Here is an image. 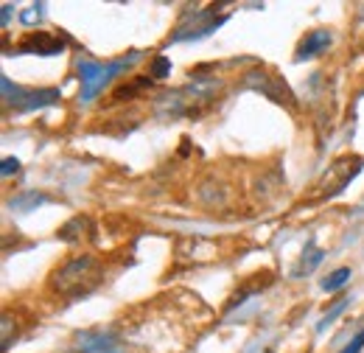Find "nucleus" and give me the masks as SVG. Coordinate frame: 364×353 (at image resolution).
<instances>
[{
	"label": "nucleus",
	"mask_w": 364,
	"mask_h": 353,
	"mask_svg": "<svg viewBox=\"0 0 364 353\" xmlns=\"http://www.w3.org/2000/svg\"><path fill=\"white\" fill-rule=\"evenodd\" d=\"M348 280H350V269H348V266H342V269L331 272V275L322 280V289H325V292H339Z\"/></svg>",
	"instance_id": "nucleus-11"
},
{
	"label": "nucleus",
	"mask_w": 364,
	"mask_h": 353,
	"mask_svg": "<svg viewBox=\"0 0 364 353\" xmlns=\"http://www.w3.org/2000/svg\"><path fill=\"white\" fill-rule=\"evenodd\" d=\"M345 306H348V300H339V303H336L333 309H331L328 314H325V317H322V320H319L317 331H325V328H328V325H331V322H333V320H336V317H339V314L345 311Z\"/></svg>",
	"instance_id": "nucleus-14"
},
{
	"label": "nucleus",
	"mask_w": 364,
	"mask_h": 353,
	"mask_svg": "<svg viewBox=\"0 0 364 353\" xmlns=\"http://www.w3.org/2000/svg\"><path fill=\"white\" fill-rule=\"evenodd\" d=\"M322 261H325V253L319 250L314 241H309L306 250H303V255H300V264L294 266V278H306V275H311Z\"/></svg>",
	"instance_id": "nucleus-9"
},
{
	"label": "nucleus",
	"mask_w": 364,
	"mask_h": 353,
	"mask_svg": "<svg viewBox=\"0 0 364 353\" xmlns=\"http://www.w3.org/2000/svg\"><path fill=\"white\" fill-rule=\"evenodd\" d=\"M90 227L92 224L87 216H73L65 227H59V238H65V241H82V236H85Z\"/></svg>",
	"instance_id": "nucleus-10"
},
{
	"label": "nucleus",
	"mask_w": 364,
	"mask_h": 353,
	"mask_svg": "<svg viewBox=\"0 0 364 353\" xmlns=\"http://www.w3.org/2000/svg\"><path fill=\"white\" fill-rule=\"evenodd\" d=\"M362 169H364V157L345 154V157L333 160L331 169L322 176V182L317 185V199H333V196H339L348 188V182H353Z\"/></svg>",
	"instance_id": "nucleus-3"
},
{
	"label": "nucleus",
	"mask_w": 364,
	"mask_h": 353,
	"mask_svg": "<svg viewBox=\"0 0 364 353\" xmlns=\"http://www.w3.org/2000/svg\"><path fill=\"white\" fill-rule=\"evenodd\" d=\"M331 43H333V34H331L328 28H317V31H311V34H306V37L300 40L294 59H297V62L311 59V56H317V53H322V51H328Z\"/></svg>",
	"instance_id": "nucleus-7"
},
{
	"label": "nucleus",
	"mask_w": 364,
	"mask_h": 353,
	"mask_svg": "<svg viewBox=\"0 0 364 353\" xmlns=\"http://www.w3.org/2000/svg\"><path fill=\"white\" fill-rule=\"evenodd\" d=\"M135 56L137 53H132L129 59H127V56H124V59H115V62H90V59H82V62H79V76H82V101L95 98L109 79H115L121 70H127V68L135 62Z\"/></svg>",
	"instance_id": "nucleus-2"
},
{
	"label": "nucleus",
	"mask_w": 364,
	"mask_h": 353,
	"mask_svg": "<svg viewBox=\"0 0 364 353\" xmlns=\"http://www.w3.org/2000/svg\"><path fill=\"white\" fill-rule=\"evenodd\" d=\"M62 98V93L53 88L48 90H23V88H11L9 79H3V101L20 112H28V110H43L50 107Z\"/></svg>",
	"instance_id": "nucleus-4"
},
{
	"label": "nucleus",
	"mask_w": 364,
	"mask_h": 353,
	"mask_svg": "<svg viewBox=\"0 0 364 353\" xmlns=\"http://www.w3.org/2000/svg\"><path fill=\"white\" fill-rule=\"evenodd\" d=\"M362 348H364V331H359V334L350 339V345H348L342 353H362Z\"/></svg>",
	"instance_id": "nucleus-16"
},
{
	"label": "nucleus",
	"mask_w": 364,
	"mask_h": 353,
	"mask_svg": "<svg viewBox=\"0 0 364 353\" xmlns=\"http://www.w3.org/2000/svg\"><path fill=\"white\" fill-rule=\"evenodd\" d=\"M20 51H23V53L53 56V53H62V51H65V40H59V37H53V34H46V31H34V34H28V37L20 43Z\"/></svg>",
	"instance_id": "nucleus-6"
},
{
	"label": "nucleus",
	"mask_w": 364,
	"mask_h": 353,
	"mask_svg": "<svg viewBox=\"0 0 364 353\" xmlns=\"http://www.w3.org/2000/svg\"><path fill=\"white\" fill-rule=\"evenodd\" d=\"M171 73V59H166V56H157L154 62H151V70H149V76L151 79H166Z\"/></svg>",
	"instance_id": "nucleus-13"
},
{
	"label": "nucleus",
	"mask_w": 364,
	"mask_h": 353,
	"mask_svg": "<svg viewBox=\"0 0 364 353\" xmlns=\"http://www.w3.org/2000/svg\"><path fill=\"white\" fill-rule=\"evenodd\" d=\"M43 11H46V6H43V3H34V6H28V9L20 14V23H23V26H40L43 17H46Z\"/></svg>",
	"instance_id": "nucleus-12"
},
{
	"label": "nucleus",
	"mask_w": 364,
	"mask_h": 353,
	"mask_svg": "<svg viewBox=\"0 0 364 353\" xmlns=\"http://www.w3.org/2000/svg\"><path fill=\"white\" fill-rule=\"evenodd\" d=\"M0 172H3V176H11L20 172V160L17 157H6L3 163H0Z\"/></svg>",
	"instance_id": "nucleus-15"
},
{
	"label": "nucleus",
	"mask_w": 364,
	"mask_h": 353,
	"mask_svg": "<svg viewBox=\"0 0 364 353\" xmlns=\"http://www.w3.org/2000/svg\"><path fill=\"white\" fill-rule=\"evenodd\" d=\"M101 283H104V266L92 255L70 258L62 266H56L53 275L48 278V289L62 300H82L92 295Z\"/></svg>",
	"instance_id": "nucleus-1"
},
{
	"label": "nucleus",
	"mask_w": 364,
	"mask_h": 353,
	"mask_svg": "<svg viewBox=\"0 0 364 353\" xmlns=\"http://www.w3.org/2000/svg\"><path fill=\"white\" fill-rule=\"evenodd\" d=\"M79 348L82 353H121L109 334H79Z\"/></svg>",
	"instance_id": "nucleus-8"
},
{
	"label": "nucleus",
	"mask_w": 364,
	"mask_h": 353,
	"mask_svg": "<svg viewBox=\"0 0 364 353\" xmlns=\"http://www.w3.org/2000/svg\"><path fill=\"white\" fill-rule=\"evenodd\" d=\"M225 20H228V14H225V17H216V14H210V11H193V14H185L171 40H199V37H208V34L216 31Z\"/></svg>",
	"instance_id": "nucleus-5"
},
{
	"label": "nucleus",
	"mask_w": 364,
	"mask_h": 353,
	"mask_svg": "<svg viewBox=\"0 0 364 353\" xmlns=\"http://www.w3.org/2000/svg\"><path fill=\"white\" fill-rule=\"evenodd\" d=\"M9 17H11V6H9V3H6V6H3V26H6V23H9Z\"/></svg>",
	"instance_id": "nucleus-17"
}]
</instances>
